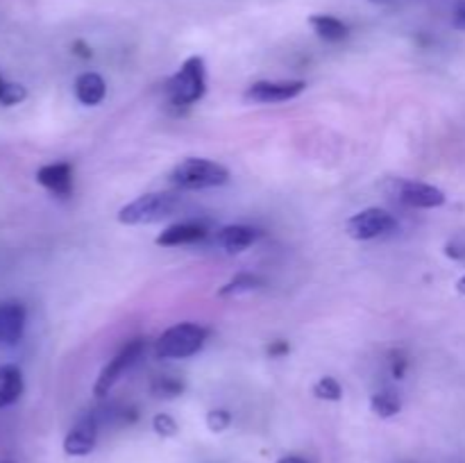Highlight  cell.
<instances>
[{"label":"cell","instance_id":"6da1fadb","mask_svg":"<svg viewBox=\"0 0 465 463\" xmlns=\"http://www.w3.org/2000/svg\"><path fill=\"white\" fill-rule=\"evenodd\" d=\"M182 204V198L171 191H157V193H143L130 204L118 212V222L121 225H153V222L163 221V218L173 216L177 207Z\"/></svg>","mask_w":465,"mask_h":463},{"label":"cell","instance_id":"7a4b0ae2","mask_svg":"<svg viewBox=\"0 0 465 463\" xmlns=\"http://www.w3.org/2000/svg\"><path fill=\"white\" fill-rule=\"evenodd\" d=\"M171 182L177 189L200 191L223 186L230 182V171L223 163L203 157H186L171 171Z\"/></svg>","mask_w":465,"mask_h":463},{"label":"cell","instance_id":"3957f363","mask_svg":"<svg viewBox=\"0 0 465 463\" xmlns=\"http://www.w3.org/2000/svg\"><path fill=\"white\" fill-rule=\"evenodd\" d=\"M168 98L175 107H189V104L203 100L207 94V68L204 59L193 54L180 66V71L168 80Z\"/></svg>","mask_w":465,"mask_h":463},{"label":"cell","instance_id":"277c9868","mask_svg":"<svg viewBox=\"0 0 465 463\" xmlns=\"http://www.w3.org/2000/svg\"><path fill=\"white\" fill-rule=\"evenodd\" d=\"M207 340V330L198 322H180L163 331L154 343V354L159 359H186L203 350Z\"/></svg>","mask_w":465,"mask_h":463},{"label":"cell","instance_id":"5b68a950","mask_svg":"<svg viewBox=\"0 0 465 463\" xmlns=\"http://www.w3.org/2000/svg\"><path fill=\"white\" fill-rule=\"evenodd\" d=\"M381 189L395 198L398 202L407 204L411 209H439L445 204V193L439 186L425 184V182L404 180V177H389L381 184Z\"/></svg>","mask_w":465,"mask_h":463},{"label":"cell","instance_id":"8992f818","mask_svg":"<svg viewBox=\"0 0 465 463\" xmlns=\"http://www.w3.org/2000/svg\"><path fill=\"white\" fill-rule=\"evenodd\" d=\"M395 227H398V221L393 218V213L380 207H371L354 213L352 218H348V222H345V234L354 241H372L377 236L389 234Z\"/></svg>","mask_w":465,"mask_h":463},{"label":"cell","instance_id":"52a82bcc","mask_svg":"<svg viewBox=\"0 0 465 463\" xmlns=\"http://www.w3.org/2000/svg\"><path fill=\"white\" fill-rule=\"evenodd\" d=\"M304 89H307V82L302 80H282V82L262 80V82H254V84H250L248 89H245L243 100L248 104L289 103V100L298 98Z\"/></svg>","mask_w":465,"mask_h":463},{"label":"cell","instance_id":"ba28073f","mask_svg":"<svg viewBox=\"0 0 465 463\" xmlns=\"http://www.w3.org/2000/svg\"><path fill=\"white\" fill-rule=\"evenodd\" d=\"M141 350H143V340H141V339L130 340V343H127L125 348H123L121 352H118L116 357H114L112 361H109L107 366L100 370L98 379H95V386H94V395H98V398H104V395H107L109 390L114 389V384L121 379L123 372H125L127 368H130L132 363L136 361V359H139Z\"/></svg>","mask_w":465,"mask_h":463},{"label":"cell","instance_id":"9c48e42d","mask_svg":"<svg viewBox=\"0 0 465 463\" xmlns=\"http://www.w3.org/2000/svg\"><path fill=\"white\" fill-rule=\"evenodd\" d=\"M95 440H98V420L94 413H84L64 438V452L68 457H86L94 452Z\"/></svg>","mask_w":465,"mask_h":463},{"label":"cell","instance_id":"30bf717a","mask_svg":"<svg viewBox=\"0 0 465 463\" xmlns=\"http://www.w3.org/2000/svg\"><path fill=\"white\" fill-rule=\"evenodd\" d=\"M36 182H39L44 189H48L50 193L59 195V198H66L73 193V168L71 163L59 162V163H48V166H41L36 171Z\"/></svg>","mask_w":465,"mask_h":463},{"label":"cell","instance_id":"8fae6325","mask_svg":"<svg viewBox=\"0 0 465 463\" xmlns=\"http://www.w3.org/2000/svg\"><path fill=\"white\" fill-rule=\"evenodd\" d=\"M262 239V232L254 230L250 225H227L223 230H218L216 234V245H221L225 252L239 254L243 250H248L250 245H254Z\"/></svg>","mask_w":465,"mask_h":463},{"label":"cell","instance_id":"7c38bea8","mask_svg":"<svg viewBox=\"0 0 465 463\" xmlns=\"http://www.w3.org/2000/svg\"><path fill=\"white\" fill-rule=\"evenodd\" d=\"M27 313L21 302L0 304V343H16L25 331Z\"/></svg>","mask_w":465,"mask_h":463},{"label":"cell","instance_id":"4fadbf2b","mask_svg":"<svg viewBox=\"0 0 465 463\" xmlns=\"http://www.w3.org/2000/svg\"><path fill=\"white\" fill-rule=\"evenodd\" d=\"M204 227L195 225V222H177V225L166 227L162 234L154 239V243L162 245V248H175V245H189L195 241L204 239Z\"/></svg>","mask_w":465,"mask_h":463},{"label":"cell","instance_id":"5bb4252c","mask_svg":"<svg viewBox=\"0 0 465 463\" xmlns=\"http://www.w3.org/2000/svg\"><path fill=\"white\" fill-rule=\"evenodd\" d=\"M73 91H75V98L80 100L86 107H95L104 100L107 95V84H104L103 77L98 73H82L77 75L75 84H73Z\"/></svg>","mask_w":465,"mask_h":463},{"label":"cell","instance_id":"9a60e30c","mask_svg":"<svg viewBox=\"0 0 465 463\" xmlns=\"http://www.w3.org/2000/svg\"><path fill=\"white\" fill-rule=\"evenodd\" d=\"M23 375L16 366L12 363H3L0 366V409L12 407L18 398L23 395Z\"/></svg>","mask_w":465,"mask_h":463},{"label":"cell","instance_id":"2e32d148","mask_svg":"<svg viewBox=\"0 0 465 463\" xmlns=\"http://www.w3.org/2000/svg\"><path fill=\"white\" fill-rule=\"evenodd\" d=\"M309 25L322 41H330V44L343 41L350 34V27L331 14H313V16H309Z\"/></svg>","mask_w":465,"mask_h":463},{"label":"cell","instance_id":"e0dca14e","mask_svg":"<svg viewBox=\"0 0 465 463\" xmlns=\"http://www.w3.org/2000/svg\"><path fill=\"white\" fill-rule=\"evenodd\" d=\"M263 280L259 275H252V272H239V275L232 277L225 286L218 289V295L221 298H232V295H243L252 293V291L262 289Z\"/></svg>","mask_w":465,"mask_h":463},{"label":"cell","instance_id":"ac0fdd59","mask_svg":"<svg viewBox=\"0 0 465 463\" xmlns=\"http://www.w3.org/2000/svg\"><path fill=\"white\" fill-rule=\"evenodd\" d=\"M371 409L375 416L393 418L402 411V399L395 393H391V390H381V393H375L371 398Z\"/></svg>","mask_w":465,"mask_h":463},{"label":"cell","instance_id":"d6986e66","mask_svg":"<svg viewBox=\"0 0 465 463\" xmlns=\"http://www.w3.org/2000/svg\"><path fill=\"white\" fill-rule=\"evenodd\" d=\"M313 395L318 399H325V402H339L343 398V389H341V384L334 377H321L316 386H313Z\"/></svg>","mask_w":465,"mask_h":463},{"label":"cell","instance_id":"ffe728a7","mask_svg":"<svg viewBox=\"0 0 465 463\" xmlns=\"http://www.w3.org/2000/svg\"><path fill=\"white\" fill-rule=\"evenodd\" d=\"M25 98L27 89L23 84H18V82H5L0 86V104H5V107H14V104L23 103Z\"/></svg>","mask_w":465,"mask_h":463},{"label":"cell","instance_id":"44dd1931","mask_svg":"<svg viewBox=\"0 0 465 463\" xmlns=\"http://www.w3.org/2000/svg\"><path fill=\"white\" fill-rule=\"evenodd\" d=\"M182 390H184V384L180 379H173V377H162L153 384V395L163 399L177 398V395H182Z\"/></svg>","mask_w":465,"mask_h":463},{"label":"cell","instance_id":"7402d4cb","mask_svg":"<svg viewBox=\"0 0 465 463\" xmlns=\"http://www.w3.org/2000/svg\"><path fill=\"white\" fill-rule=\"evenodd\" d=\"M153 429L154 434L162 436V438H173L177 434V422L175 418H171L168 413H157L153 418Z\"/></svg>","mask_w":465,"mask_h":463},{"label":"cell","instance_id":"603a6c76","mask_svg":"<svg viewBox=\"0 0 465 463\" xmlns=\"http://www.w3.org/2000/svg\"><path fill=\"white\" fill-rule=\"evenodd\" d=\"M232 425V413L225 411V409H213V411L207 413V427L213 434H221L227 427Z\"/></svg>","mask_w":465,"mask_h":463},{"label":"cell","instance_id":"cb8c5ba5","mask_svg":"<svg viewBox=\"0 0 465 463\" xmlns=\"http://www.w3.org/2000/svg\"><path fill=\"white\" fill-rule=\"evenodd\" d=\"M407 366H409V361L402 352L391 354V372H393L395 379H402L404 372H407Z\"/></svg>","mask_w":465,"mask_h":463},{"label":"cell","instance_id":"d4e9b609","mask_svg":"<svg viewBox=\"0 0 465 463\" xmlns=\"http://www.w3.org/2000/svg\"><path fill=\"white\" fill-rule=\"evenodd\" d=\"M266 352H268V357H272V359L286 357V354L291 352L289 340H282V339L280 340H272V343L266 348Z\"/></svg>","mask_w":465,"mask_h":463},{"label":"cell","instance_id":"484cf974","mask_svg":"<svg viewBox=\"0 0 465 463\" xmlns=\"http://www.w3.org/2000/svg\"><path fill=\"white\" fill-rule=\"evenodd\" d=\"M454 25L465 30V0H457L454 3Z\"/></svg>","mask_w":465,"mask_h":463},{"label":"cell","instance_id":"4316f807","mask_svg":"<svg viewBox=\"0 0 465 463\" xmlns=\"http://www.w3.org/2000/svg\"><path fill=\"white\" fill-rule=\"evenodd\" d=\"M73 48H75V54H80V57H91V48H86L82 41H75V44H73Z\"/></svg>","mask_w":465,"mask_h":463},{"label":"cell","instance_id":"83f0119b","mask_svg":"<svg viewBox=\"0 0 465 463\" xmlns=\"http://www.w3.org/2000/svg\"><path fill=\"white\" fill-rule=\"evenodd\" d=\"M277 463H309V461L302 457H282Z\"/></svg>","mask_w":465,"mask_h":463},{"label":"cell","instance_id":"f1b7e54d","mask_svg":"<svg viewBox=\"0 0 465 463\" xmlns=\"http://www.w3.org/2000/svg\"><path fill=\"white\" fill-rule=\"evenodd\" d=\"M457 291H459V293H461V295H465V277H461V280L457 281Z\"/></svg>","mask_w":465,"mask_h":463},{"label":"cell","instance_id":"f546056e","mask_svg":"<svg viewBox=\"0 0 465 463\" xmlns=\"http://www.w3.org/2000/svg\"><path fill=\"white\" fill-rule=\"evenodd\" d=\"M368 3H375V5H389L391 0H368Z\"/></svg>","mask_w":465,"mask_h":463},{"label":"cell","instance_id":"4dcf8cb0","mask_svg":"<svg viewBox=\"0 0 465 463\" xmlns=\"http://www.w3.org/2000/svg\"><path fill=\"white\" fill-rule=\"evenodd\" d=\"M5 84V80H3V77H0V86H3Z\"/></svg>","mask_w":465,"mask_h":463},{"label":"cell","instance_id":"1f68e13d","mask_svg":"<svg viewBox=\"0 0 465 463\" xmlns=\"http://www.w3.org/2000/svg\"><path fill=\"white\" fill-rule=\"evenodd\" d=\"M3 463H14V461H3Z\"/></svg>","mask_w":465,"mask_h":463}]
</instances>
